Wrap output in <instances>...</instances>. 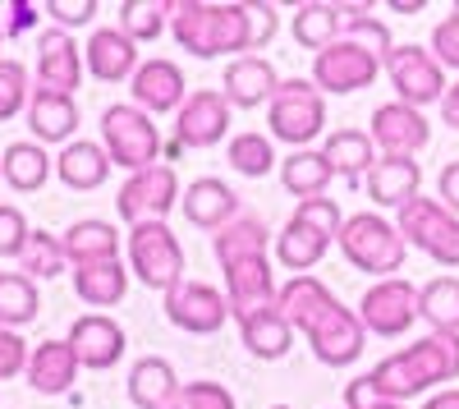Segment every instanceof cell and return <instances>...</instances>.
Segmentation results:
<instances>
[{
	"label": "cell",
	"mask_w": 459,
	"mask_h": 409,
	"mask_svg": "<svg viewBox=\"0 0 459 409\" xmlns=\"http://www.w3.org/2000/svg\"><path fill=\"white\" fill-rule=\"evenodd\" d=\"M170 32L179 51L216 60V56H253V47H266L276 37V10L272 5H207V0H175Z\"/></svg>",
	"instance_id": "1"
},
{
	"label": "cell",
	"mask_w": 459,
	"mask_h": 409,
	"mask_svg": "<svg viewBox=\"0 0 459 409\" xmlns=\"http://www.w3.org/2000/svg\"><path fill=\"white\" fill-rule=\"evenodd\" d=\"M368 382H372L377 400H391V405H404L413 396L450 387V382H459V336H450V331H432V336L386 354L368 373Z\"/></svg>",
	"instance_id": "2"
},
{
	"label": "cell",
	"mask_w": 459,
	"mask_h": 409,
	"mask_svg": "<svg viewBox=\"0 0 459 409\" xmlns=\"http://www.w3.org/2000/svg\"><path fill=\"white\" fill-rule=\"evenodd\" d=\"M344 231V216H340V203L335 198H308V203H299L294 216L285 221V231L276 235V263L294 276H308L326 248L340 239Z\"/></svg>",
	"instance_id": "3"
},
{
	"label": "cell",
	"mask_w": 459,
	"mask_h": 409,
	"mask_svg": "<svg viewBox=\"0 0 459 409\" xmlns=\"http://www.w3.org/2000/svg\"><path fill=\"white\" fill-rule=\"evenodd\" d=\"M340 253H344V263L377 276V281H391L400 267H404V235L395 231V221L386 216H377V212H354V216H344V231H340Z\"/></svg>",
	"instance_id": "4"
},
{
	"label": "cell",
	"mask_w": 459,
	"mask_h": 409,
	"mask_svg": "<svg viewBox=\"0 0 459 409\" xmlns=\"http://www.w3.org/2000/svg\"><path fill=\"white\" fill-rule=\"evenodd\" d=\"M101 147H106L110 166L138 175L161 161V129L147 110H138L134 101H120V106L101 110Z\"/></svg>",
	"instance_id": "5"
},
{
	"label": "cell",
	"mask_w": 459,
	"mask_h": 409,
	"mask_svg": "<svg viewBox=\"0 0 459 409\" xmlns=\"http://www.w3.org/2000/svg\"><path fill=\"white\" fill-rule=\"evenodd\" d=\"M266 129L272 138L290 143L294 152H303L313 138L326 134V97L317 92L313 79H281L272 106H266Z\"/></svg>",
	"instance_id": "6"
},
{
	"label": "cell",
	"mask_w": 459,
	"mask_h": 409,
	"mask_svg": "<svg viewBox=\"0 0 459 409\" xmlns=\"http://www.w3.org/2000/svg\"><path fill=\"white\" fill-rule=\"evenodd\" d=\"M184 244L175 239V231L166 221H143V226L129 231V272L147 285L170 294L175 285H184Z\"/></svg>",
	"instance_id": "7"
},
{
	"label": "cell",
	"mask_w": 459,
	"mask_h": 409,
	"mask_svg": "<svg viewBox=\"0 0 459 409\" xmlns=\"http://www.w3.org/2000/svg\"><path fill=\"white\" fill-rule=\"evenodd\" d=\"M395 231L404 235L409 248L428 253L437 267H459V216L446 212L437 198L418 194L413 203H404L395 212Z\"/></svg>",
	"instance_id": "8"
},
{
	"label": "cell",
	"mask_w": 459,
	"mask_h": 409,
	"mask_svg": "<svg viewBox=\"0 0 459 409\" xmlns=\"http://www.w3.org/2000/svg\"><path fill=\"white\" fill-rule=\"evenodd\" d=\"M381 69H386L381 51H372L368 42H354V37H335L322 56H313V83H317V92L350 97V92L372 88Z\"/></svg>",
	"instance_id": "9"
},
{
	"label": "cell",
	"mask_w": 459,
	"mask_h": 409,
	"mask_svg": "<svg viewBox=\"0 0 459 409\" xmlns=\"http://www.w3.org/2000/svg\"><path fill=\"white\" fill-rule=\"evenodd\" d=\"M386 74H391V88H395V101L423 110V106H441L446 97V69L441 60L432 56V47H418V42H404L391 51L386 60Z\"/></svg>",
	"instance_id": "10"
},
{
	"label": "cell",
	"mask_w": 459,
	"mask_h": 409,
	"mask_svg": "<svg viewBox=\"0 0 459 409\" xmlns=\"http://www.w3.org/2000/svg\"><path fill=\"white\" fill-rule=\"evenodd\" d=\"M413 318H418V290L404 276L368 285L359 300V322L368 326V336H381V341H400L413 326Z\"/></svg>",
	"instance_id": "11"
},
{
	"label": "cell",
	"mask_w": 459,
	"mask_h": 409,
	"mask_svg": "<svg viewBox=\"0 0 459 409\" xmlns=\"http://www.w3.org/2000/svg\"><path fill=\"white\" fill-rule=\"evenodd\" d=\"M175 203H179V175H175V166H166V161L129 175V179L120 184V198H115L120 216L129 221V231L143 226V221H166V212H170Z\"/></svg>",
	"instance_id": "12"
},
{
	"label": "cell",
	"mask_w": 459,
	"mask_h": 409,
	"mask_svg": "<svg viewBox=\"0 0 459 409\" xmlns=\"http://www.w3.org/2000/svg\"><path fill=\"white\" fill-rule=\"evenodd\" d=\"M166 318L179 331H188V336H216V331L230 322L225 290H216L207 281H184L166 294Z\"/></svg>",
	"instance_id": "13"
},
{
	"label": "cell",
	"mask_w": 459,
	"mask_h": 409,
	"mask_svg": "<svg viewBox=\"0 0 459 409\" xmlns=\"http://www.w3.org/2000/svg\"><path fill=\"white\" fill-rule=\"evenodd\" d=\"M308 345L317 354V363L326 368H350L359 363L363 345H368V326L359 322V309H344L340 300L322 313V322L308 331Z\"/></svg>",
	"instance_id": "14"
},
{
	"label": "cell",
	"mask_w": 459,
	"mask_h": 409,
	"mask_svg": "<svg viewBox=\"0 0 459 409\" xmlns=\"http://www.w3.org/2000/svg\"><path fill=\"white\" fill-rule=\"evenodd\" d=\"M372 143L381 147V157H418L432 143V125L423 110H413L404 101H386L372 110Z\"/></svg>",
	"instance_id": "15"
},
{
	"label": "cell",
	"mask_w": 459,
	"mask_h": 409,
	"mask_svg": "<svg viewBox=\"0 0 459 409\" xmlns=\"http://www.w3.org/2000/svg\"><path fill=\"white\" fill-rule=\"evenodd\" d=\"M230 134V101L221 88H198L175 116V143L179 147H216Z\"/></svg>",
	"instance_id": "16"
},
{
	"label": "cell",
	"mask_w": 459,
	"mask_h": 409,
	"mask_svg": "<svg viewBox=\"0 0 459 409\" xmlns=\"http://www.w3.org/2000/svg\"><path fill=\"white\" fill-rule=\"evenodd\" d=\"M276 294H281V285L272 272V257H244V263L225 267V304H230L235 322H244L257 309H272Z\"/></svg>",
	"instance_id": "17"
},
{
	"label": "cell",
	"mask_w": 459,
	"mask_h": 409,
	"mask_svg": "<svg viewBox=\"0 0 459 409\" xmlns=\"http://www.w3.org/2000/svg\"><path fill=\"white\" fill-rule=\"evenodd\" d=\"M129 92H134V106L147 110V116H179V106L188 101V83H184V69L175 60H143L138 74L129 79Z\"/></svg>",
	"instance_id": "18"
},
{
	"label": "cell",
	"mask_w": 459,
	"mask_h": 409,
	"mask_svg": "<svg viewBox=\"0 0 459 409\" xmlns=\"http://www.w3.org/2000/svg\"><path fill=\"white\" fill-rule=\"evenodd\" d=\"M83 83V51L65 28H47L37 37V88L47 92H65L74 97V88Z\"/></svg>",
	"instance_id": "19"
},
{
	"label": "cell",
	"mask_w": 459,
	"mask_h": 409,
	"mask_svg": "<svg viewBox=\"0 0 459 409\" xmlns=\"http://www.w3.org/2000/svg\"><path fill=\"white\" fill-rule=\"evenodd\" d=\"M65 341L74 345L79 363L92 368V373H106V368H115V363H120V354H125V345H129V341H125V326L115 322V318H106V313L74 318V326H69Z\"/></svg>",
	"instance_id": "20"
},
{
	"label": "cell",
	"mask_w": 459,
	"mask_h": 409,
	"mask_svg": "<svg viewBox=\"0 0 459 409\" xmlns=\"http://www.w3.org/2000/svg\"><path fill=\"white\" fill-rule=\"evenodd\" d=\"M276 88H281V74H276V65L266 60V56H239V60H230L225 65V79H221L225 101L239 106V110L272 106Z\"/></svg>",
	"instance_id": "21"
},
{
	"label": "cell",
	"mask_w": 459,
	"mask_h": 409,
	"mask_svg": "<svg viewBox=\"0 0 459 409\" xmlns=\"http://www.w3.org/2000/svg\"><path fill=\"white\" fill-rule=\"evenodd\" d=\"M179 207H184V216H188V226H198V231H221V226H230L244 207H239V194L230 189L225 179H216V175H203V179H194L184 189V198H179Z\"/></svg>",
	"instance_id": "22"
},
{
	"label": "cell",
	"mask_w": 459,
	"mask_h": 409,
	"mask_svg": "<svg viewBox=\"0 0 459 409\" xmlns=\"http://www.w3.org/2000/svg\"><path fill=\"white\" fill-rule=\"evenodd\" d=\"M83 65L101 83H125L138 74L143 60H138V42H129L120 28H97L83 47Z\"/></svg>",
	"instance_id": "23"
},
{
	"label": "cell",
	"mask_w": 459,
	"mask_h": 409,
	"mask_svg": "<svg viewBox=\"0 0 459 409\" xmlns=\"http://www.w3.org/2000/svg\"><path fill=\"white\" fill-rule=\"evenodd\" d=\"M79 354H74V345L69 341H42L32 350V359H28V387L37 391V396H65V391H74V382H79Z\"/></svg>",
	"instance_id": "24"
},
{
	"label": "cell",
	"mask_w": 459,
	"mask_h": 409,
	"mask_svg": "<svg viewBox=\"0 0 459 409\" xmlns=\"http://www.w3.org/2000/svg\"><path fill=\"white\" fill-rule=\"evenodd\" d=\"M28 129L32 143H74V129H79V101L65 97V92H47V88H32L28 101Z\"/></svg>",
	"instance_id": "25"
},
{
	"label": "cell",
	"mask_w": 459,
	"mask_h": 409,
	"mask_svg": "<svg viewBox=\"0 0 459 409\" xmlns=\"http://www.w3.org/2000/svg\"><path fill=\"white\" fill-rule=\"evenodd\" d=\"M335 304V294H331V285L326 281H317L313 272L308 276H290L285 285H281V294H276V309L285 313V322L294 326V331H308L322 322V313Z\"/></svg>",
	"instance_id": "26"
},
{
	"label": "cell",
	"mask_w": 459,
	"mask_h": 409,
	"mask_svg": "<svg viewBox=\"0 0 459 409\" xmlns=\"http://www.w3.org/2000/svg\"><path fill=\"white\" fill-rule=\"evenodd\" d=\"M418 184H423V166L413 157H381L372 170H368V198L377 207H404L418 198Z\"/></svg>",
	"instance_id": "27"
},
{
	"label": "cell",
	"mask_w": 459,
	"mask_h": 409,
	"mask_svg": "<svg viewBox=\"0 0 459 409\" xmlns=\"http://www.w3.org/2000/svg\"><path fill=\"white\" fill-rule=\"evenodd\" d=\"M56 175H60L65 189H74V194H92V189H101V184L110 179V157H106V147H101V143L74 138L69 147H60Z\"/></svg>",
	"instance_id": "28"
},
{
	"label": "cell",
	"mask_w": 459,
	"mask_h": 409,
	"mask_svg": "<svg viewBox=\"0 0 459 409\" xmlns=\"http://www.w3.org/2000/svg\"><path fill=\"white\" fill-rule=\"evenodd\" d=\"M60 244H65V257L74 267L115 263V257H120V231H115L110 221H97V216L74 221V226L60 235Z\"/></svg>",
	"instance_id": "29"
},
{
	"label": "cell",
	"mask_w": 459,
	"mask_h": 409,
	"mask_svg": "<svg viewBox=\"0 0 459 409\" xmlns=\"http://www.w3.org/2000/svg\"><path fill=\"white\" fill-rule=\"evenodd\" d=\"M239 341H244V350H248L253 359L276 363V359H285L290 345H294V326H290L285 313L272 304V309H257V313H248V318L239 322Z\"/></svg>",
	"instance_id": "30"
},
{
	"label": "cell",
	"mask_w": 459,
	"mask_h": 409,
	"mask_svg": "<svg viewBox=\"0 0 459 409\" xmlns=\"http://www.w3.org/2000/svg\"><path fill=\"white\" fill-rule=\"evenodd\" d=\"M266 239H272L266 221L253 216V212H239L230 226H221L212 235V253H216L221 267H235V263H244V257H266Z\"/></svg>",
	"instance_id": "31"
},
{
	"label": "cell",
	"mask_w": 459,
	"mask_h": 409,
	"mask_svg": "<svg viewBox=\"0 0 459 409\" xmlns=\"http://www.w3.org/2000/svg\"><path fill=\"white\" fill-rule=\"evenodd\" d=\"M129 400L138 409H170L179 400V378H175V368L157 354H147L129 368Z\"/></svg>",
	"instance_id": "32"
},
{
	"label": "cell",
	"mask_w": 459,
	"mask_h": 409,
	"mask_svg": "<svg viewBox=\"0 0 459 409\" xmlns=\"http://www.w3.org/2000/svg\"><path fill=\"white\" fill-rule=\"evenodd\" d=\"M51 170H56V157H47L42 143H10L5 157H0V175H5L14 194H37L51 179Z\"/></svg>",
	"instance_id": "33"
},
{
	"label": "cell",
	"mask_w": 459,
	"mask_h": 409,
	"mask_svg": "<svg viewBox=\"0 0 459 409\" xmlns=\"http://www.w3.org/2000/svg\"><path fill=\"white\" fill-rule=\"evenodd\" d=\"M129 290V267L115 257V263H92V267H74V294L88 309H115Z\"/></svg>",
	"instance_id": "34"
},
{
	"label": "cell",
	"mask_w": 459,
	"mask_h": 409,
	"mask_svg": "<svg viewBox=\"0 0 459 409\" xmlns=\"http://www.w3.org/2000/svg\"><path fill=\"white\" fill-rule=\"evenodd\" d=\"M322 157H326V166H331L335 175L359 179V175H368V170L377 166V143H372V134H363V129H335V134H326V143H322Z\"/></svg>",
	"instance_id": "35"
},
{
	"label": "cell",
	"mask_w": 459,
	"mask_h": 409,
	"mask_svg": "<svg viewBox=\"0 0 459 409\" xmlns=\"http://www.w3.org/2000/svg\"><path fill=\"white\" fill-rule=\"evenodd\" d=\"M331 179H335V170L326 166L322 152H313V147L281 157V184H285V194H294L299 203L326 198V184H331Z\"/></svg>",
	"instance_id": "36"
},
{
	"label": "cell",
	"mask_w": 459,
	"mask_h": 409,
	"mask_svg": "<svg viewBox=\"0 0 459 409\" xmlns=\"http://www.w3.org/2000/svg\"><path fill=\"white\" fill-rule=\"evenodd\" d=\"M294 42L308 47V51H326L335 37L344 32V5H331V0H308V5L294 10Z\"/></svg>",
	"instance_id": "37"
},
{
	"label": "cell",
	"mask_w": 459,
	"mask_h": 409,
	"mask_svg": "<svg viewBox=\"0 0 459 409\" xmlns=\"http://www.w3.org/2000/svg\"><path fill=\"white\" fill-rule=\"evenodd\" d=\"M418 318L432 331H450L459 336V276H437L418 290Z\"/></svg>",
	"instance_id": "38"
},
{
	"label": "cell",
	"mask_w": 459,
	"mask_h": 409,
	"mask_svg": "<svg viewBox=\"0 0 459 409\" xmlns=\"http://www.w3.org/2000/svg\"><path fill=\"white\" fill-rule=\"evenodd\" d=\"M170 10H175V0H125L120 5V32L138 47L157 42L170 23Z\"/></svg>",
	"instance_id": "39"
},
{
	"label": "cell",
	"mask_w": 459,
	"mask_h": 409,
	"mask_svg": "<svg viewBox=\"0 0 459 409\" xmlns=\"http://www.w3.org/2000/svg\"><path fill=\"white\" fill-rule=\"evenodd\" d=\"M281 157H276V143L272 134H235L230 138V170H239L244 179H262L266 170H276Z\"/></svg>",
	"instance_id": "40"
},
{
	"label": "cell",
	"mask_w": 459,
	"mask_h": 409,
	"mask_svg": "<svg viewBox=\"0 0 459 409\" xmlns=\"http://www.w3.org/2000/svg\"><path fill=\"white\" fill-rule=\"evenodd\" d=\"M37 309H42V300H37V281H28L23 272H10L5 285H0V326H28L37 318Z\"/></svg>",
	"instance_id": "41"
},
{
	"label": "cell",
	"mask_w": 459,
	"mask_h": 409,
	"mask_svg": "<svg viewBox=\"0 0 459 409\" xmlns=\"http://www.w3.org/2000/svg\"><path fill=\"white\" fill-rule=\"evenodd\" d=\"M19 267H23V276H28V281H51V276H60V272L69 267L60 235L32 231V239H28V248H23V257H19Z\"/></svg>",
	"instance_id": "42"
},
{
	"label": "cell",
	"mask_w": 459,
	"mask_h": 409,
	"mask_svg": "<svg viewBox=\"0 0 459 409\" xmlns=\"http://www.w3.org/2000/svg\"><path fill=\"white\" fill-rule=\"evenodd\" d=\"M32 88H28V69L19 60H0V120H14L19 110H28Z\"/></svg>",
	"instance_id": "43"
},
{
	"label": "cell",
	"mask_w": 459,
	"mask_h": 409,
	"mask_svg": "<svg viewBox=\"0 0 459 409\" xmlns=\"http://www.w3.org/2000/svg\"><path fill=\"white\" fill-rule=\"evenodd\" d=\"M175 409H235V396L221 382H184Z\"/></svg>",
	"instance_id": "44"
},
{
	"label": "cell",
	"mask_w": 459,
	"mask_h": 409,
	"mask_svg": "<svg viewBox=\"0 0 459 409\" xmlns=\"http://www.w3.org/2000/svg\"><path fill=\"white\" fill-rule=\"evenodd\" d=\"M32 239V226H28V216L10 203H0V257H23Z\"/></svg>",
	"instance_id": "45"
},
{
	"label": "cell",
	"mask_w": 459,
	"mask_h": 409,
	"mask_svg": "<svg viewBox=\"0 0 459 409\" xmlns=\"http://www.w3.org/2000/svg\"><path fill=\"white\" fill-rule=\"evenodd\" d=\"M28 359H32L28 341L19 336V331H10V326H0V382H10V378L28 373Z\"/></svg>",
	"instance_id": "46"
},
{
	"label": "cell",
	"mask_w": 459,
	"mask_h": 409,
	"mask_svg": "<svg viewBox=\"0 0 459 409\" xmlns=\"http://www.w3.org/2000/svg\"><path fill=\"white\" fill-rule=\"evenodd\" d=\"M432 56L441 60V69H459V14L432 28Z\"/></svg>",
	"instance_id": "47"
},
{
	"label": "cell",
	"mask_w": 459,
	"mask_h": 409,
	"mask_svg": "<svg viewBox=\"0 0 459 409\" xmlns=\"http://www.w3.org/2000/svg\"><path fill=\"white\" fill-rule=\"evenodd\" d=\"M42 14H51L60 28H83L97 14V0H47Z\"/></svg>",
	"instance_id": "48"
},
{
	"label": "cell",
	"mask_w": 459,
	"mask_h": 409,
	"mask_svg": "<svg viewBox=\"0 0 459 409\" xmlns=\"http://www.w3.org/2000/svg\"><path fill=\"white\" fill-rule=\"evenodd\" d=\"M37 10H42V5H32V0H10V5H5V23H0V28H5L10 37H19V32H28L32 23H37Z\"/></svg>",
	"instance_id": "49"
},
{
	"label": "cell",
	"mask_w": 459,
	"mask_h": 409,
	"mask_svg": "<svg viewBox=\"0 0 459 409\" xmlns=\"http://www.w3.org/2000/svg\"><path fill=\"white\" fill-rule=\"evenodd\" d=\"M437 203L459 216V161H450V166L437 175Z\"/></svg>",
	"instance_id": "50"
},
{
	"label": "cell",
	"mask_w": 459,
	"mask_h": 409,
	"mask_svg": "<svg viewBox=\"0 0 459 409\" xmlns=\"http://www.w3.org/2000/svg\"><path fill=\"white\" fill-rule=\"evenodd\" d=\"M372 405H377V391H372V382L363 373V378L350 382V391H344V409H372Z\"/></svg>",
	"instance_id": "51"
},
{
	"label": "cell",
	"mask_w": 459,
	"mask_h": 409,
	"mask_svg": "<svg viewBox=\"0 0 459 409\" xmlns=\"http://www.w3.org/2000/svg\"><path fill=\"white\" fill-rule=\"evenodd\" d=\"M441 120H446L450 129H459V83H450L446 97H441Z\"/></svg>",
	"instance_id": "52"
},
{
	"label": "cell",
	"mask_w": 459,
	"mask_h": 409,
	"mask_svg": "<svg viewBox=\"0 0 459 409\" xmlns=\"http://www.w3.org/2000/svg\"><path fill=\"white\" fill-rule=\"evenodd\" d=\"M423 409H459V387H446V391L428 396V405H423Z\"/></svg>",
	"instance_id": "53"
},
{
	"label": "cell",
	"mask_w": 459,
	"mask_h": 409,
	"mask_svg": "<svg viewBox=\"0 0 459 409\" xmlns=\"http://www.w3.org/2000/svg\"><path fill=\"white\" fill-rule=\"evenodd\" d=\"M391 10H400V14H418V10H423V0H413V5H409V0H395Z\"/></svg>",
	"instance_id": "54"
},
{
	"label": "cell",
	"mask_w": 459,
	"mask_h": 409,
	"mask_svg": "<svg viewBox=\"0 0 459 409\" xmlns=\"http://www.w3.org/2000/svg\"><path fill=\"white\" fill-rule=\"evenodd\" d=\"M372 409H404V405H391V400H377Z\"/></svg>",
	"instance_id": "55"
},
{
	"label": "cell",
	"mask_w": 459,
	"mask_h": 409,
	"mask_svg": "<svg viewBox=\"0 0 459 409\" xmlns=\"http://www.w3.org/2000/svg\"><path fill=\"white\" fill-rule=\"evenodd\" d=\"M5 276H10V272H0V285H5Z\"/></svg>",
	"instance_id": "56"
},
{
	"label": "cell",
	"mask_w": 459,
	"mask_h": 409,
	"mask_svg": "<svg viewBox=\"0 0 459 409\" xmlns=\"http://www.w3.org/2000/svg\"><path fill=\"white\" fill-rule=\"evenodd\" d=\"M272 409H290V405H272Z\"/></svg>",
	"instance_id": "57"
},
{
	"label": "cell",
	"mask_w": 459,
	"mask_h": 409,
	"mask_svg": "<svg viewBox=\"0 0 459 409\" xmlns=\"http://www.w3.org/2000/svg\"><path fill=\"white\" fill-rule=\"evenodd\" d=\"M0 42H5V28H0Z\"/></svg>",
	"instance_id": "58"
},
{
	"label": "cell",
	"mask_w": 459,
	"mask_h": 409,
	"mask_svg": "<svg viewBox=\"0 0 459 409\" xmlns=\"http://www.w3.org/2000/svg\"><path fill=\"white\" fill-rule=\"evenodd\" d=\"M455 14H459V0H455Z\"/></svg>",
	"instance_id": "59"
},
{
	"label": "cell",
	"mask_w": 459,
	"mask_h": 409,
	"mask_svg": "<svg viewBox=\"0 0 459 409\" xmlns=\"http://www.w3.org/2000/svg\"><path fill=\"white\" fill-rule=\"evenodd\" d=\"M170 409H175V405H170Z\"/></svg>",
	"instance_id": "60"
}]
</instances>
